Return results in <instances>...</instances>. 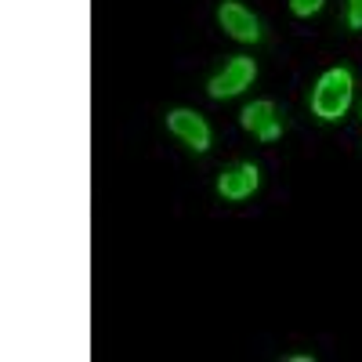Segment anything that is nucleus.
Masks as SVG:
<instances>
[{
    "instance_id": "nucleus-1",
    "label": "nucleus",
    "mask_w": 362,
    "mask_h": 362,
    "mask_svg": "<svg viewBox=\"0 0 362 362\" xmlns=\"http://www.w3.org/2000/svg\"><path fill=\"white\" fill-rule=\"evenodd\" d=\"M351 90H355V83H351V73L348 69L322 73L319 83H315V90H312L315 116L319 119H341L348 112V105H351Z\"/></svg>"
},
{
    "instance_id": "nucleus-2",
    "label": "nucleus",
    "mask_w": 362,
    "mask_h": 362,
    "mask_svg": "<svg viewBox=\"0 0 362 362\" xmlns=\"http://www.w3.org/2000/svg\"><path fill=\"white\" fill-rule=\"evenodd\" d=\"M250 80H254V58H232V62L210 80V98H232V95H239L243 87H250Z\"/></svg>"
},
{
    "instance_id": "nucleus-3",
    "label": "nucleus",
    "mask_w": 362,
    "mask_h": 362,
    "mask_svg": "<svg viewBox=\"0 0 362 362\" xmlns=\"http://www.w3.org/2000/svg\"><path fill=\"white\" fill-rule=\"evenodd\" d=\"M167 127L185 145H192L196 153H206V148H210V127H206V119L199 112H192V109H174L167 116Z\"/></svg>"
},
{
    "instance_id": "nucleus-4",
    "label": "nucleus",
    "mask_w": 362,
    "mask_h": 362,
    "mask_svg": "<svg viewBox=\"0 0 362 362\" xmlns=\"http://www.w3.org/2000/svg\"><path fill=\"white\" fill-rule=\"evenodd\" d=\"M218 22L225 25V33L235 37V40H243V44H254L261 37V25L254 18V11H247L243 4H235V0H228V4L218 8Z\"/></svg>"
},
{
    "instance_id": "nucleus-5",
    "label": "nucleus",
    "mask_w": 362,
    "mask_h": 362,
    "mask_svg": "<svg viewBox=\"0 0 362 362\" xmlns=\"http://www.w3.org/2000/svg\"><path fill=\"white\" fill-rule=\"evenodd\" d=\"M257 181H261V174H257L254 163H235V167H228V170L221 174L218 192H221L225 199H247V196H254Z\"/></svg>"
},
{
    "instance_id": "nucleus-6",
    "label": "nucleus",
    "mask_w": 362,
    "mask_h": 362,
    "mask_svg": "<svg viewBox=\"0 0 362 362\" xmlns=\"http://www.w3.org/2000/svg\"><path fill=\"white\" fill-rule=\"evenodd\" d=\"M243 127L250 134H257L261 141H276L279 138V116L272 102H250L243 109Z\"/></svg>"
},
{
    "instance_id": "nucleus-7",
    "label": "nucleus",
    "mask_w": 362,
    "mask_h": 362,
    "mask_svg": "<svg viewBox=\"0 0 362 362\" xmlns=\"http://www.w3.org/2000/svg\"><path fill=\"white\" fill-rule=\"evenodd\" d=\"M319 8H322V0H290V11L297 18H312Z\"/></svg>"
},
{
    "instance_id": "nucleus-8",
    "label": "nucleus",
    "mask_w": 362,
    "mask_h": 362,
    "mask_svg": "<svg viewBox=\"0 0 362 362\" xmlns=\"http://www.w3.org/2000/svg\"><path fill=\"white\" fill-rule=\"evenodd\" d=\"M348 25L362 29V0H348Z\"/></svg>"
}]
</instances>
